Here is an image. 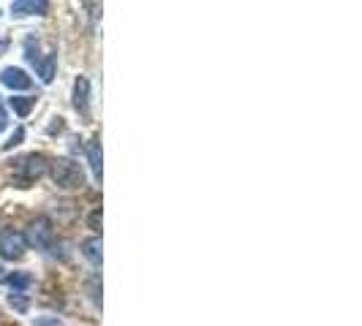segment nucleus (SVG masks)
Instances as JSON below:
<instances>
[{
	"label": "nucleus",
	"instance_id": "nucleus-8",
	"mask_svg": "<svg viewBox=\"0 0 362 326\" xmlns=\"http://www.w3.org/2000/svg\"><path fill=\"white\" fill-rule=\"evenodd\" d=\"M54 66H57V54L54 52H47V57H41V63L36 66V71L44 85H49L54 79Z\"/></svg>",
	"mask_w": 362,
	"mask_h": 326
},
{
	"label": "nucleus",
	"instance_id": "nucleus-2",
	"mask_svg": "<svg viewBox=\"0 0 362 326\" xmlns=\"http://www.w3.org/2000/svg\"><path fill=\"white\" fill-rule=\"evenodd\" d=\"M49 171V163H47V155L41 152H33V155H25L22 161L17 163V180L19 188H28L30 182L41 180L44 174Z\"/></svg>",
	"mask_w": 362,
	"mask_h": 326
},
{
	"label": "nucleus",
	"instance_id": "nucleus-6",
	"mask_svg": "<svg viewBox=\"0 0 362 326\" xmlns=\"http://www.w3.org/2000/svg\"><path fill=\"white\" fill-rule=\"evenodd\" d=\"M0 85H6V87H11V90H28V87H33V79L22 71V68L8 66V68L0 71Z\"/></svg>",
	"mask_w": 362,
	"mask_h": 326
},
{
	"label": "nucleus",
	"instance_id": "nucleus-4",
	"mask_svg": "<svg viewBox=\"0 0 362 326\" xmlns=\"http://www.w3.org/2000/svg\"><path fill=\"white\" fill-rule=\"evenodd\" d=\"M25 248H28V242H25V234H22V231H17V229H3V231H0V255H3V258H8V261L22 258V255H25Z\"/></svg>",
	"mask_w": 362,
	"mask_h": 326
},
{
	"label": "nucleus",
	"instance_id": "nucleus-16",
	"mask_svg": "<svg viewBox=\"0 0 362 326\" xmlns=\"http://www.w3.org/2000/svg\"><path fill=\"white\" fill-rule=\"evenodd\" d=\"M98 223H101V210H93V215H90V229H93V231H98Z\"/></svg>",
	"mask_w": 362,
	"mask_h": 326
},
{
	"label": "nucleus",
	"instance_id": "nucleus-5",
	"mask_svg": "<svg viewBox=\"0 0 362 326\" xmlns=\"http://www.w3.org/2000/svg\"><path fill=\"white\" fill-rule=\"evenodd\" d=\"M74 109L85 120L90 117V82L85 76H76V82H74Z\"/></svg>",
	"mask_w": 362,
	"mask_h": 326
},
{
	"label": "nucleus",
	"instance_id": "nucleus-10",
	"mask_svg": "<svg viewBox=\"0 0 362 326\" xmlns=\"http://www.w3.org/2000/svg\"><path fill=\"white\" fill-rule=\"evenodd\" d=\"M88 163H90V171L95 180H101V142L93 139L88 145Z\"/></svg>",
	"mask_w": 362,
	"mask_h": 326
},
{
	"label": "nucleus",
	"instance_id": "nucleus-19",
	"mask_svg": "<svg viewBox=\"0 0 362 326\" xmlns=\"http://www.w3.org/2000/svg\"><path fill=\"white\" fill-rule=\"evenodd\" d=\"M3 277H6V270H3V267H0V283H3Z\"/></svg>",
	"mask_w": 362,
	"mask_h": 326
},
{
	"label": "nucleus",
	"instance_id": "nucleus-13",
	"mask_svg": "<svg viewBox=\"0 0 362 326\" xmlns=\"http://www.w3.org/2000/svg\"><path fill=\"white\" fill-rule=\"evenodd\" d=\"M11 305H14L19 313H25V310H28V299H25V294H11Z\"/></svg>",
	"mask_w": 362,
	"mask_h": 326
},
{
	"label": "nucleus",
	"instance_id": "nucleus-15",
	"mask_svg": "<svg viewBox=\"0 0 362 326\" xmlns=\"http://www.w3.org/2000/svg\"><path fill=\"white\" fill-rule=\"evenodd\" d=\"M22 139H25V131H22V128H17V133H14V136H11L8 142H6V150H11V147H17L19 142H22Z\"/></svg>",
	"mask_w": 362,
	"mask_h": 326
},
{
	"label": "nucleus",
	"instance_id": "nucleus-9",
	"mask_svg": "<svg viewBox=\"0 0 362 326\" xmlns=\"http://www.w3.org/2000/svg\"><path fill=\"white\" fill-rule=\"evenodd\" d=\"M82 253H85V258L90 261L93 267H101V239H98V236L85 239V242H82Z\"/></svg>",
	"mask_w": 362,
	"mask_h": 326
},
{
	"label": "nucleus",
	"instance_id": "nucleus-11",
	"mask_svg": "<svg viewBox=\"0 0 362 326\" xmlns=\"http://www.w3.org/2000/svg\"><path fill=\"white\" fill-rule=\"evenodd\" d=\"M8 104H11V109H14V114L28 117V114H30V109L36 107V98H33V95H14Z\"/></svg>",
	"mask_w": 362,
	"mask_h": 326
},
{
	"label": "nucleus",
	"instance_id": "nucleus-14",
	"mask_svg": "<svg viewBox=\"0 0 362 326\" xmlns=\"http://www.w3.org/2000/svg\"><path fill=\"white\" fill-rule=\"evenodd\" d=\"M33 326H63V321H57L52 315H44V318H36V324Z\"/></svg>",
	"mask_w": 362,
	"mask_h": 326
},
{
	"label": "nucleus",
	"instance_id": "nucleus-7",
	"mask_svg": "<svg viewBox=\"0 0 362 326\" xmlns=\"http://www.w3.org/2000/svg\"><path fill=\"white\" fill-rule=\"evenodd\" d=\"M11 11L14 14H47L49 11V3L47 0H14L11 3Z\"/></svg>",
	"mask_w": 362,
	"mask_h": 326
},
{
	"label": "nucleus",
	"instance_id": "nucleus-3",
	"mask_svg": "<svg viewBox=\"0 0 362 326\" xmlns=\"http://www.w3.org/2000/svg\"><path fill=\"white\" fill-rule=\"evenodd\" d=\"M25 242H30V245L38 248V250H49V248L54 245L52 220H49V217H36V220L30 223V229H28Z\"/></svg>",
	"mask_w": 362,
	"mask_h": 326
},
{
	"label": "nucleus",
	"instance_id": "nucleus-12",
	"mask_svg": "<svg viewBox=\"0 0 362 326\" xmlns=\"http://www.w3.org/2000/svg\"><path fill=\"white\" fill-rule=\"evenodd\" d=\"M3 283H8L14 289V294H25V289L30 286V274L28 272H14V274H6Z\"/></svg>",
	"mask_w": 362,
	"mask_h": 326
},
{
	"label": "nucleus",
	"instance_id": "nucleus-1",
	"mask_svg": "<svg viewBox=\"0 0 362 326\" xmlns=\"http://www.w3.org/2000/svg\"><path fill=\"white\" fill-rule=\"evenodd\" d=\"M49 174L57 188L63 191H71V188H82L85 182V174H82V166L79 163L69 161V158H57V161L49 163Z\"/></svg>",
	"mask_w": 362,
	"mask_h": 326
},
{
	"label": "nucleus",
	"instance_id": "nucleus-17",
	"mask_svg": "<svg viewBox=\"0 0 362 326\" xmlns=\"http://www.w3.org/2000/svg\"><path fill=\"white\" fill-rule=\"evenodd\" d=\"M6 126H8V114H6V109L0 107V131H6Z\"/></svg>",
	"mask_w": 362,
	"mask_h": 326
},
{
	"label": "nucleus",
	"instance_id": "nucleus-18",
	"mask_svg": "<svg viewBox=\"0 0 362 326\" xmlns=\"http://www.w3.org/2000/svg\"><path fill=\"white\" fill-rule=\"evenodd\" d=\"M6 49H8V38H0V54H6Z\"/></svg>",
	"mask_w": 362,
	"mask_h": 326
}]
</instances>
